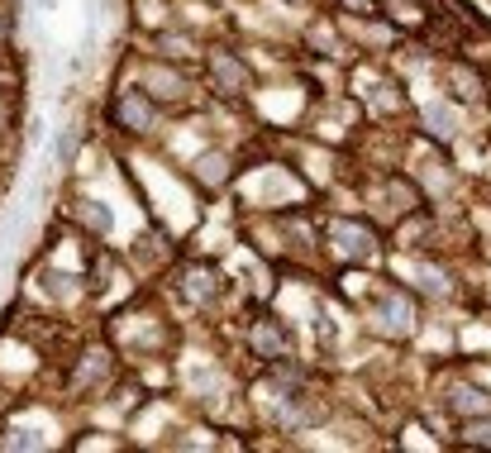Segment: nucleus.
<instances>
[{"mask_svg":"<svg viewBox=\"0 0 491 453\" xmlns=\"http://www.w3.org/2000/svg\"><path fill=\"white\" fill-rule=\"evenodd\" d=\"M210 77L219 81L215 91H225V96H234V91H244V81H248V72H244V62H234L229 53H215V58H210Z\"/></svg>","mask_w":491,"mask_h":453,"instance_id":"nucleus-1","label":"nucleus"},{"mask_svg":"<svg viewBox=\"0 0 491 453\" xmlns=\"http://www.w3.org/2000/svg\"><path fill=\"white\" fill-rule=\"evenodd\" d=\"M253 344H258L267 358H282V354H286V334H282L277 325H267V320H263L258 329H253Z\"/></svg>","mask_w":491,"mask_h":453,"instance_id":"nucleus-2","label":"nucleus"},{"mask_svg":"<svg viewBox=\"0 0 491 453\" xmlns=\"http://www.w3.org/2000/svg\"><path fill=\"white\" fill-rule=\"evenodd\" d=\"M20 91V62H14L10 48H0V96H14Z\"/></svg>","mask_w":491,"mask_h":453,"instance_id":"nucleus-3","label":"nucleus"},{"mask_svg":"<svg viewBox=\"0 0 491 453\" xmlns=\"http://www.w3.org/2000/svg\"><path fill=\"white\" fill-rule=\"evenodd\" d=\"M120 120H125L129 129H144V125H148V106H144L139 96H129L125 106H120Z\"/></svg>","mask_w":491,"mask_h":453,"instance_id":"nucleus-4","label":"nucleus"},{"mask_svg":"<svg viewBox=\"0 0 491 453\" xmlns=\"http://www.w3.org/2000/svg\"><path fill=\"white\" fill-rule=\"evenodd\" d=\"M10 125H14V96H0V139L10 134Z\"/></svg>","mask_w":491,"mask_h":453,"instance_id":"nucleus-5","label":"nucleus"},{"mask_svg":"<svg viewBox=\"0 0 491 453\" xmlns=\"http://www.w3.org/2000/svg\"><path fill=\"white\" fill-rule=\"evenodd\" d=\"M72 143H77L72 134H58V139H53V158H58V162H67V158H72Z\"/></svg>","mask_w":491,"mask_h":453,"instance_id":"nucleus-6","label":"nucleus"},{"mask_svg":"<svg viewBox=\"0 0 491 453\" xmlns=\"http://www.w3.org/2000/svg\"><path fill=\"white\" fill-rule=\"evenodd\" d=\"M468 439H472V444H486V448H491V421H486V425H468Z\"/></svg>","mask_w":491,"mask_h":453,"instance_id":"nucleus-7","label":"nucleus"}]
</instances>
